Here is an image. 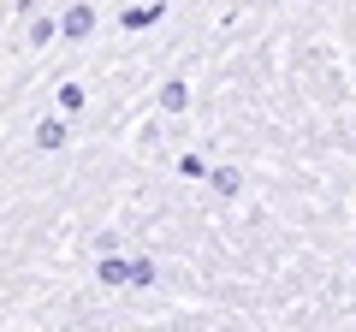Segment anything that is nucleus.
Here are the masks:
<instances>
[{
  "label": "nucleus",
  "mask_w": 356,
  "mask_h": 332,
  "mask_svg": "<svg viewBox=\"0 0 356 332\" xmlns=\"http://www.w3.org/2000/svg\"><path fill=\"white\" fill-rule=\"evenodd\" d=\"M65 30H72V36H83V30H89V6H77V13L65 18Z\"/></svg>",
  "instance_id": "nucleus-1"
}]
</instances>
